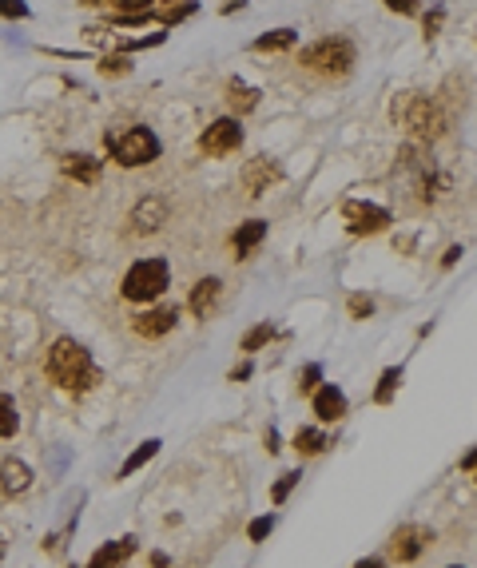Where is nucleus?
I'll list each match as a JSON object with an SVG mask.
<instances>
[{
  "label": "nucleus",
  "instance_id": "obj_1",
  "mask_svg": "<svg viewBox=\"0 0 477 568\" xmlns=\"http://www.w3.org/2000/svg\"><path fill=\"white\" fill-rule=\"evenodd\" d=\"M44 374L52 377L64 394H88L92 386L99 382V366L96 358L76 342V338H56L48 346V358H44Z\"/></svg>",
  "mask_w": 477,
  "mask_h": 568
},
{
  "label": "nucleus",
  "instance_id": "obj_2",
  "mask_svg": "<svg viewBox=\"0 0 477 568\" xmlns=\"http://www.w3.org/2000/svg\"><path fill=\"white\" fill-rule=\"evenodd\" d=\"M394 119L406 127L414 139H422V144H434V139L445 135V127H450V119H445L442 104L430 96H414V92H402L394 99Z\"/></svg>",
  "mask_w": 477,
  "mask_h": 568
},
{
  "label": "nucleus",
  "instance_id": "obj_3",
  "mask_svg": "<svg viewBox=\"0 0 477 568\" xmlns=\"http://www.w3.org/2000/svg\"><path fill=\"white\" fill-rule=\"evenodd\" d=\"M104 147L108 155L116 159L119 167H147L155 163L159 152H164V144H159V135L152 127H124V132H108L104 135Z\"/></svg>",
  "mask_w": 477,
  "mask_h": 568
},
{
  "label": "nucleus",
  "instance_id": "obj_4",
  "mask_svg": "<svg viewBox=\"0 0 477 568\" xmlns=\"http://www.w3.org/2000/svg\"><path fill=\"white\" fill-rule=\"evenodd\" d=\"M298 64L311 68L318 76H331V79H342L351 76L354 68V44L342 36H326V40H314V44H306L303 52H298Z\"/></svg>",
  "mask_w": 477,
  "mask_h": 568
},
{
  "label": "nucleus",
  "instance_id": "obj_5",
  "mask_svg": "<svg viewBox=\"0 0 477 568\" xmlns=\"http://www.w3.org/2000/svg\"><path fill=\"white\" fill-rule=\"evenodd\" d=\"M172 286V266H167V258H139L132 271L124 275V283H119V294L127 298V303H155L159 294Z\"/></svg>",
  "mask_w": 477,
  "mask_h": 568
},
{
  "label": "nucleus",
  "instance_id": "obj_6",
  "mask_svg": "<svg viewBox=\"0 0 477 568\" xmlns=\"http://www.w3.org/2000/svg\"><path fill=\"white\" fill-rule=\"evenodd\" d=\"M342 223L351 235H382L394 223V215L378 203H362V199H346L342 203Z\"/></svg>",
  "mask_w": 477,
  "mask_h": 568
},
{
  "label": "nucleus",
  "instance_id": "obj_7",
  "mask_svg": "<svg viewBox=\"0 0 477 568\" xmlns=\"http://www.w3.org/2000/svg\"><path fill=\"white\" fill-rule=\"evenodd\" d=\"M238 147H243V127H238L235 116L215 119V124L199 135V155H207V159H223V155L238 152Z\"/></svg>",
  "mask_w": 477,
  "mask_h": 568
},
{
  "label": "nucleus",
  "instance_id": "obj_8",
  "mask_svg": "<svg viewBox=\"0 0 477 568\" xmlns=\"http://www.w3.org/2000/svg\"><path fill=\"white\" fill-rule=\"evenodd\" d=\"M430 545H434L430 529H422V525H402V529H394V536L386 541V553H390V561H398V564H414Z\"/></svg>",
  "mask_w": 477,
  "mask_h": 568
},
{
  "label": "nucleus",
  "instance_id": "obj_9",
  "mask_svg": "<svg viewBox=\"0 0 477 568\" xmlns=\"http://www.w3.org/2000/svg\"><path fill=\"white\" fill-rule=\"evenodd\" d=\"M278 179H283V167H278L271 155H255L251 163L243 167V191L251 199H258L263 191H271Z\"/></svg>",
  "mask_w": 477,
  "mask_h": 568
},
{
  "label": "nucleus",
  "instance_id": "obj_10",
  "mask_svg": "<svg viewBox=\"0 0 477 568\" xmlns=\"http://www.w3.org/2000/svg\"><path fill=\"white\" fill-rule=\"evenodd\" d=\"M175 322H179V311L175 306H152V311H139L132 318V331L139 338H164V334H172L175 331Z\"/></svg>",
  "mask_w": 477,
  "mask_h": 568
},
{
  "label": "nucleus",
  "instance_id": "obj_11",
  "mask_svg": "<svg viewBox=\"0 0 477 568\" xmlns=\"http://www.w3.org/2000/svg\"><path fill=\"white\" fill-rule=\"evenodd\" d=\"M167 223V199L159 195H144L132 211V235H155Z\"/></svg>",
  "mask_w": 477,
  "mask_h": 568
},
{
  "label": "nucleus",
  "instance_id": "obj_12",
  "mask_svg": "<svg viewBox=\"0 0 477 568\" xmlns=\"http://www.w3.org/2000/svg\"><path fill=\"white\" fill-rule=\"evenodd\" d=\"M60 172H64L68 179H76V183L92 187V183H99L104 159H96V155H88V152H68V155H60Z\"/></svg>",
  "mask_w": 477,
  "mask_h": 568
},
{
  "label": "nucleus",
  "instance_id": "obj_13",
  "mask_svg": "<svg viewBox=\"0 0 477 568\" xmlns=\"http://www.w3.org/2000/svg\"><path fill=\"white\" fill-rule=\"evenodd\" d=\"M33 489V470L20 457H5L0 461V497H20Z\"/></svg>",
  "mask_w": 477,
  "mask_h": 568
},
{
  "label": "nucleus",
  "instance_id": "obj_14",
  "mask_svg": "<svg viewBox=\"0 0 477 568\" xmlns=\"http://www.w3.org/2000/svg\"><path fill=\"white\" fill-rule=\"evenodd\" d=\"M314 417L323 425L342 422V417H346V394L338 390V386H318V390H314Z\"/></svg>",
  "mask_w": 477,
  "mask_h": 568
},
{
  "label": "nucleus",
  "instance_id": "obj_15",
  "mask_svg": "<svg viewBox=\"0 0 477 568\" xmlns=\"http://www.w3.org/2000/svg\"><path fill=\"white\" fill-rule=\"evenodd\" d=\"M132 553H136V536H119V541L99 545V549L92 553V561H88L84 568H124Z\"/></svg>",
  "mask_w": 477,
  "mask_h": 568
},
{
  "label": "nucleus",
  "instance_id": "obj_16",
  "mask_svg": "<svg viewBox=\"0 0 477 568\" xmlns=\"http://www.w3.org/2000/svg\"><path fill=\"white\" fill-rule=\"evenodd\" d=\"M219 294H223V283H219V278H199V283L192 286V298H187V306H192L195 318H207V314L215 311Z\"/></svg>",
  "mask_w": 477,
  "mask_h": 568
},
{
  "label": "nucleus",
  "instance_id": "obj_17",
  "mask_svg": "<svg viewBox=\"0 0 477 568\" xmlns=\"http://www.w3.org/2000/svg\"><path fill=\"white\" fill-rule=\"evenodd\" d=\"M267 238V223L263 219H247L238 223V231L231 235V247H235V258H251V251Z\"/></svg>",
  "mask_w": 477,
  "mask_h": 568
},
{
  "label": "nucleus",
  "instance_id": "obj_18",
  "mask_svg": "<svg viewBox=\"0 0 477 568\" xmlns=\"http://www.w3.org/2000/svg\"><path fill=\"white\" fill-rule=\"evenodd\" d=\"M258 88H251V84H243V79H231L227 84V104H231V112H238V116H247V112H255L258 107Z\"/></svg>",
  "mask_w": 477,
  "mask_h": 568
},
{
  "label": "nucleus",
  "instance_id": "obj_19",
  "mask_svg": "<svg viewBox=\"0 0 477 568\" xmlns=\"http://www.w3.org/2000/svg\"><path fill=\"white\" fill-rule=\"evenodd\" d=\"M155 453H159V437H147L144 445H136V450H132V457H127V461L119 465V481H127V477H136V473L144 470L147 461H152Z\"/></svg>",
  "mask_w": 477,
  "mask_h": 568
},
{
  "label": "nucleus",
  "instance_id": "obj_20",
  "mask_svg": "<svg viewBox=\"0 0 477 568\" xmlns=\"http://www.w3.org/2000/svg\"><path fill=\"white\" fill-rule=\"evenodd\" d=\"M298 44V33L295 28H275V33H267V36H258L255 40V52H286V48H295Z\"/></svg>",
  "mask_w": 477,
  "mask_h": 568
},
{
  "label": "nucleus",
  "instance_id": "obj_21",
  "mask_svg": "<svg viewBox=\"0 0 477 568\" xmlns=\"http://www.w3.org/2000/svg\"><path fill=\"white\" fill-rule=\"evenodd\" d=\"M291 445L298 450V457H318V453H326V445H334V442L323 430H298Z\"/></svg>",
  "mask_w": 477,
  "mask_h": 568
},
{
  "label": "nucleus",
  "instance_id": "obj_22",
  "mask_svg": "<svg viewBox=\"0 0 477 568\" xmlns=\"http://www.w3.org/2000/svg\"><path fill=\"white\" fill-rule=\"evenodd\" d=\"M398 386H402V366H390V370H382V377H378V390H374V402L378 405H390Z\"/></svg>",
  "mask_w": 477,
  "mask_h": 568
},
{
  "label": "nucleus",
  "instance_id": "obj_23",
  "mask_svg": "<svg viewBox=\"0 0 477 568\" xmlns=\"http://www.w3.org/2000/svg\"><path fill=\"white\" fill-rule=\"evenodd\" d=\"M271 338H275V326L271 322H258V326H251V331L243 334V342H238V346H243L247 354H255V350H263Z\"/></svg>",
  "mask_w": 477,
  "mask_h": 568
},
{
  "label": "nucleus",
  "instance_id": "obj_24",
  "mask_svg": "<svg viewBox=\"0 0 477 568\" xmlns=\"http://www.w3.org/2000/svg\"><path fill=\"white\" fill-rule=\"evenodd\" d=\"M20 430V414H16V402L8 394H0V437H13Z\"/></svg>",
  "mask_w": 477,
  "mask_h": 568
},
{
  "label": "nucleus",
  "instance_id": "obj_25",
  "mask_svg": "<svg viewBox=\"0 0 477 568\" xmlns=\"http://www.w3.org/2000/svg\"><path fill=\"white\" fill-rule=\"evenodd\" d=\"M199 13V5L195 0H183V5H167L164 13H152V20H159V24H179V20H187V16H195Z\"/></svg>",
  "mask_w": 477,
  "mask_h": 568
},
{
  "label": "nucleus",
  "instance_id": "obj_26",
  "mask_svg": "<svg viewBox=\"0 0 477 568\" xmlns=\"http://www.w3.org/2000/svg\"><path fill=\"white\" fill-rule=\"evenodd\" d=\"M298 481H303V473H283V477H278V481L271 485V501H275V505H283L286 497L295 493V485H298Z\"/></svg>",
  "mask_w": 477,
  "mask_h": 568
},
{
  "label": "nucleus",
  "instance_id": "obj_27",
  "mask_svg": "<svg viewBox=\"0 0 477 568\" xmlns=\"http://www.w3.org/2000/svg\"><path fill=\"white\" fill-rule=\"evenodd\" d=\"M346 311H351L354 322H366V318L374 314V298H366V294H351V298H346Z\"/></svg>",
  "mask_w": 477,
  "mask_h": 568
},
{
  "label": "nucleus",
  "instance_id": "obj_28",
  "mask_svg": "<svg viewBox=\"0 0 477 568\" xmlns=\"http://www.w3.org/2000/svg\"><path fill=\"white\" fill-rule=\"evenodd\" d=\"M271 529H275V513H267V517H255L251 525H247V541H267L271 536Z\"/></svg>",
  "mask_w": 477,
  "mask_h": 568
},
{
  "label": "nucleus",
  "instance_id": "obj_29",
  "mask_svg": "<svg viewBox=\"0 0 477 568\" xmlns=\"http://www.w3.org/2000/svg\"><path fill=\"white\" fill-rule=\"evenodd\" d=\"M155 0H112V16H136V13H152Z\"/></svg>",
  "mask_w": 477,
  "mask_h": 568
},
{
  "label": "nucleus",
  "instance_id": "obj_30",
  "mask_svg": "<svg viewBox=\"0 0 477 568\" xmlns=\"http://www.w3.org/2000/svg\"><path fill=\"white\" fill-rule=\"evenodd\" d=\"M318 386H323V366L311 362L303 374H298V390H303V394H314Z\"/></svg>",
  "mask_w": 477,
  "mask_h": 568
},
{
  "label": "nucleus",
  "instance_id": "obj_31",
  "mask_svg": "<svg viewBox=\"0 0 477 568\" xmlns=\"http://www.w3.org/2000/svg\"><path fill=\"white\" fill-rule=\"evenodd\" d=\"M132 72V64H127L124 56H104L99 60V76H127Z\"/></svg>",
  "mask_w": 477,
  "mask_h": 568
},
{
  "label": "nucleus",
  "instance_id": "obj_32",
  "mask_svg": "<svg viewBox=\"0 0 477 568\" xmlns=\"http://www.w3.org/2000/svg\"><path fill=\"white\" fill-rule=\"evenodd\" d=\"M0 16L5 20H28V5L24 0H0Z\"/></svg>",
  "mask_w": 477,
  "mask_h": 568
},
{
  "label": "nucleus",
  "instance_id": "obj_33",
  "mask_svg": "<svg viewBox=\"0 0 477 568\" xmlns=\"http://www.w3.org/2000/svg\"><path fill=\"white\" fill-rule=\"evenodd\" d=\"M390 13H398V16H414L417 8H422V0H382Z\"/></svg>",
  "mask_w": 477,
  "mask_h": 568
},
{
  "label": "nucleus",
  "instance_id": "obj_34",
  "mask_svg": "<svg viewBox=\"0 0 477 568\" xmlns=\"http://www.w3.org/2000/svg\"><path fill=\"white\" fill-rule=\"evenodd\" d=\"M155 44H164V33H155V36H147V40H124V44H119V52H139V48H155Z\"/></svg>",
  "mask_w": 477,
  "mask_h": 568
},
{
  "label": "nucleus",
  "instance_id": "obj_35",
  "mask_svg": "<svg viewBox=\"0 0 477 568\" xmlns=\"http://www.w3.org/2000/svg\"><path fill=\"white\" fill-rule=\"evenodd\" d=\"M437 24H442V8H437V13H430V16H426V40H430V36L437 33Z\"/></svg>",
  "mask_w": 477,
  "mask_h": 568
},
{
  "label": "nucleus",
  "instance_id": "obj_36",
  "mask_svg": "<svg viewBox=\"0 0 477 568\" xmlns=\"http://www.w3.org/2000/svg\"><path fill=\"white\" fill-rule=\"evenodd\" d=\"M354 568H386L382 556H362V561H354Z\"/></svg>",
  "mask_w": 477,
  "mask_h": 568
},
{
  "label": "nucleus",
  "instance_id": "obj_37",
  "mask_svg": "<svg viewBox=\"0 0 477 568\" xmlns=\"http://www.w3.org/2000/svg\"><path fill=\"white\" fill-rule=\"evenodd\" d=\"M247 377H251V362H243L238 370H231V382H247Z\"/></svg>",
  "mask_w": 477,
  "mask_h": 568
},
{
  "label": "nucleus",
  "instance_id": "obj_38",
  "mask_svg": "<svg viewBox=\"0 0 477 568\" xmlns=\"http://www.w3.org/2000/svg\"><path fill=\"white\" fill-rule=\"evenodd\" d=\"M263 442H267V453H278V450H283V445H278V433H275V430H267Z\"/></svg>",
  "mask_w": 477,
  "mask_h": 568
},
{
  "label": "nucleus",
  "instance_id": "obj_39",
  "mask_svg": "<svg viewBox=\"0 0 477 568\" xmlns=\"http://www.w3.org/2000/svg\"><path fill=\"white\" fill-rule=\"evenodd\" d=\"M462 255H465L462 247H450V251H445V258H442V263H445V266H454V263H457V258H462Z\"/></svg>",
  "mask_w": 477,
  "mask_h": 568
},
{
  "label": "nucleus",
  "instance_id": "obj_40",
  "mask_svg": "<svg viewBox=\"0 0 477 568\" xmlns=\"http://www.w3.org/2000/svg\"><path fill=\"white\" fill-rule=\"evenodd\" d=\"M152 568H167V553H152Z\"/></svg>",
  "mask_w": 477,
  "mask_h": 568
},
{
  "label": "nucleus",
  "instance_id": "obj_41",
  "mask_svg": "<svg viewBox=\"0 0 477 568\" xmlns=\"http://www.w3.org/2000/svg\"><path fill=\"white\" fill-rule=\"evenodd\" d=\"M80 5H88V8H96V5H112V0H80Z\"/></svg>",
  "mask_w": 477,
  "mask_h": 568
},
{
  "label": "nucleus",
  "instance_id": "obj_42",
  "mask_svg": "<svg viewBox=\"0 0 477 568\" xmlns=\"http://www.w3.org/2000/svg\"><path fill=\"white\" fill-rule=\"evenodd\" d=\"M0 556H5V536H0Z\"/></svg>",
  "mask_w": 477,
  "mask_h": 568
},
{
  "label": "nucleus",
  "instance_id": "obj_43",
  "mask_svg": "<svg viewBox=\"0 0 477 568\" xmlns=\"http://www.w3.org/2000/svg\"><path fill=\"white\" fill-rule=\"evenodd\" d=\"M450 568H465V564H450Z\"/></svg>",
  "mask_w": 477,
  "mask_h": 568
},
{
  "label": "nucleus",
  "instance_id": "obj_44",
  "mask_svg": "<svg viewBox=\"0 0 477 568\" xmlns=\"http://www.w3.org/2000/svg\"><path fill=\"white\" fill-rule=\"evenodd\" d=\"M164 5H175V0H164Z\"/></svg>",
  "mask_w": 477,
  "mask_h": 568
}]
</instances>
